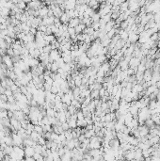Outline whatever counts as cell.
<instances>
[{
	"mask_svg": "<svg viewBox=\"0 0 160 161\" xmlns=\"http://www.w3.org/2000/svg\"><path fill=\"white\" fill-rule=\"evenodd\" d=\"M5 90H6V89L0 85V94H5Z\"/></svg>",
	"mask_w": 160,
	"mask_h": 161,
	"instance_id": "484cf974",
	"label": "cell"
},
{
	"mask_svg": "<svg viewBox=\"0 0 160 161\" xmlns=\"http://www.w3.org/2000/svg\"><path fill=\"white\" fill-rule=\"evenodd\" d=\"M21 161H25V159H23V160H21Z\"/></svg>",
	"mask_w": 160,
	"mask_h": 161,
	"instance_id": "1f68e13d",
	"label": "cell"
},
{
	"mask_svg": "<svg viewBox=\"0 0 160 161\" xmlns=\"http://www.w3.org/2000/svg\"><path fill=\"white\" fill-rule=\"evenodd\" d=\"M10 161H17V160L14 159V158H11V157H10Z\"/></svg>",
	"mask_w": 160,
	"mask_h": 161,
	"instance_id": "f546056e",
	"label": "cell"
},
{
	"mask_svg": "<svg viewBox=\"0 0 160 161\" xmlns=\"http://www.w3.org/2000/svg\"><path fill=\"white\" fill-rule=\"evenodd\" d=\"M151 143H152V145H155V144H158L160 142V137L158 136H154V137H152L151 139H149Z\"/></svg>",
	"mask_w": 160,
	"mask_h": 161,
	"instance_id": "4fadbf2b",
	"label": "cell"
},
{
	"mask_svg": "<svg viewBox=\"0 0 160 161\" xmlns=\"http://www.w3.org/2000/svg\"><path fill=\"white\" fill-rule=\"evenodd\" d=\"M105 89H104V88H102L101 90H99V95H100V97H104V96H105Z\"/></svg>",
	"mask_w": 160,
	"mask_h": 161,
	"instance_id": "603a6c76",
	"label": "cell"
},
{
	"mask_svg": "<svg viewBox=\"0 0 160 161\" xmlns=\"http://www.w3.org/2000/svg\"><path fill=\"white\" fill-rule=\"evenodd\" d=\"M25 161H36L33 157H26L25 158Z\"/></svg>",
	"mask_w": 160,
	"mask_h": 161,
	"instance_id": "4316f807",
	"label": "cell"
},
{
	"mask_svg": "<svg viewBox=\"0 0 160 161\" xmlns=\"http://www.w3.org/2000/svg\"><path fill=\"white\" fill-rule=\"evenodd\" d=\"M85 28H86V26H85V25H83V24H79L77 26V27H76V28H74V29H75V33H76V34H79V33H80V32L82 31L83 29H84V30H85Z\"/></svg>",
	"mask_w": 160,
	"mask_h": 161,
	"instance_id": "8fae6325",
	"label": "cell"
},
{
	"mask_svg": "<svg viewBox=\"0 0 160 161\" xmlns=\"http://www.w3.org/2000/svg\"><path fill=\"white\" fill-rule=\"evenodd\" d=\"M41 6H42V3L39 2V1H32V2H29L28 4V9H31V10H34V11H39L41 9Z\"/></svg>",
	"mask_w": 160,
	"mask_h": 161,
	"instance_id": "7a4b0ae2",
	"label": "cell"
},
{
	"mask_svg": "<svg viewBox=\"0 0 160 161\" xmlns=\"http://www.w3.org/2000/svg\"><path fill=\"white\" fill-rule=\"evenodd\" d=\"M34 127H35V126L33 125L32 123H29V124L28 125L27 130H28V131H30V132H33V131H34Z\"/></svg>",
	"mask_w": 160,
	"mask_h": 161,
	"instance_id": "7402d4cb",
	"label": "cell"
},
{
	"mask_svg": "<svg viewBox=\"0 0 160 161\" xmlns=\"http://www.w3.org/2000/svg\"><path fill=\"white\" fill-rule=\"evenodd\" d=\"M1 66H2V63H1V61H0V68H1Z\"/></svg>",
	"mask_w": 160,
	"mask_h": 161,
	"instance_id": "4dcf8cb0",
	"label": "cell"
},
{
	"mask_svg": "<svg viewBox=\"0 0 160 161\" xmlns=\"http://www.w3.org/2000/svg\"><path fill=\"white\" fill-rule=\"evenodd\" d=\"M48 12H49V9H48V7H43V8H41L39 10V17H41V18L47 17Z\"/></svg>",
	"mask_w": 160,
	"mask_h": 161,
	"instance_id": "277c9868",
	"label": "cell"
},
{
	"mask_svg": "<svg viewBox=\"0 0 160 161\" xmlns=\"http://www.w3.org/2000/svg\"><path fill=\"white\" fill-rule=\"evenodd\" d=\"M157 47L159 48V50H160V41H158V42H157Z\"/></svg>",
	"mask_w": 160,
	"mask_h": 161,
	"instance_id": "f1b7e54d",
	"label": "cell"
},
{
	"mask_svg": "<svg viewBox=\"0 0 160 161\" xmlns=\"http://www.w3.org/2000/svg\"><path fill=\"white\" fill-rule=\"evenodd\" d=\"M42 156V154H40V153H34V155H33V158L35 159V160H38L40 157Z\"/></svg>",
	"mask_w": 160,
	"mask_h": 161,
	"instance_id": "cb8c5ba5",
	"label": "cell"
},
{
	"mask_svg": "<svg viewBox=\"0 0 160 161\" xmlns=\"http://www.w3.org/2000/svg\"><path fill=\"white\" fill-rule=\"evenodd\" d=\"M128 26H129V24L127 21H122L121 24H120V28H121V30H125L126 28H128Z\"/></svg>",
	"mask_w": 160,
	"mask_h": 161,
	"instance_id": "5bb4252c",
	"label": "cell"
},
{
	"mask_svg": "<svg viewBox=\"0 0 160 161\" xmlns=\"http://www.w3.org/2000/svg\"><path fill=\"white\" fill-rule=\"evenodd\" d=\"M45 148L46 149H49V150H51V146H52V141L51 140H46L45 141Z\"/></svg>",
	"mask_w": 160,
	"mask_h": 161,
	"instance_id": "44dd1931",
	"label": "cell"
},
{
	"mask_svg": "<svg viewBox=\"0 0 160 161\" xmlns=\"http://www.w3.org/2000/svg\"><path fill=\"white\" fill-rule=\"evenodd\" d=\"M5 95H6L7 97H10V96H12V95H13V92L11 90L10 88H8V89H6V90H5Z\"/></svg>",
	"mask_w": 160,
	"mask_h": 161,
	"instance_id": "ac0fdd59",
	"label": "cell"
},
{
	"mask_svg": "<svg viewBox=\"0 0 160 161\" xmlns=\"http://www.w3.org/2000/svg\"><path fill=\"white\" fill-rule=\"evenodd\" d=\"M61 102L63 104H66L68 106H71V103H72V99L70 98V96L68 94H64L61 97Z\"/></svg>",
	"mask_w": 160,
	"mask_h": 161,
	"instance_id": "52a82bcc",
	"label": "cell"
},
{
	"mask_svg": "<svg viewBox=\"0 0 160 161\" xmlns=\"http://www.w3.org/2000/svg\"><path fill=\"white\" fill-rule=\"evenodd\" d=\"M18 8L20 9V10H24V9H27V4H26V2H23V1H20V2H18V4L16 5Z\"/></svg>",
	"mask_w": 160,
	"mask_h": 161,
	"instance_id": "9a60e30c",
	"label": "cell"
},
{
	"mask_svg": "<svg viewBox=\"0 0 160 161\" xmlns=\"http://www.w3.org/2000/svg\"><path fill=\"white\" fill-rule=\"evenodd\" d=\"M1 161H10V156H8V155H6L4 159H2Z\"/></svg>",
	"mask_w": 160,
	"mask_h": 161,
	"instance_id": "83f0119b",
	"label": "cell"
},
{
	"mask_svg": "<svg viewBox=\"0 0 160 161\" xmlns=\"http://www.w3.org/2000/svg\"><path fill=\"white\" fill-rule=\"evenodd\" d=\"M8 118H9V119L13 118V111H11V110H8Z\"/></svg>",
	"mask_w": 160,
	"mask_h": 161,
	"instance_id": "d4e9b609",
	"label": "cell"
},
{
	"mask_svg": "<svg viewBox=\"0 0 160 161\" xmlns=\"http://www.w3.org/2000/svg\"><path fill=\"white\" fill-rule=\"evenodd\" d=\"M80 23V19L79 18H73V19L70 20V24H69V28H75L77 27L78 25Z\"/></svg>",
	"mask_w": 160,
	"mask_h": 161,
	"instance_id": "8992f818",
	"label": "cell"
},
{
	"mask_svg": "<svg viewBox=\"0 0 160 161\" xmlns=\"http://www.w3.org/2000/svg\"><path fill=\"white\" fill-rule=\"evenodd\" d=\"M90 98H95V99H98L100 97L99 95V90H90Z\"/></svg>",
	"mask_w": 160,
	"mask_h": 161,
	"instance_id": "7c38bea8",
	"label": "cell"
},
{
	"mask_svg": "<svg viewBox=\"0 0 160 161\" xmlns=\"http://www.w3.org/2000/svg\"><path fill=\"white\" fill-rule=\"evenodd\" d=\"M120 14H121V12H112V14H111V18L114 20H117L118 18H119V16H120Z\"/></svg>",
	"mask_w": 160,
	"mask_h": 161,
	"instance_id": "2e32d148",
	"label": "cell"
},
{
	"mask_svg": "<svg viewBox=\"0 0 160 161\" xmlns=\"http://www.w3.org/2000/svg\"><path fill=\"white\" fill-rule=\"evenodd\" d=\"M59 20H60V22H61V23H63V25H65V24H67L71 19L68 17V15H67L66 13H63L62 15L60 16Z\"/></svg>",
	"mask_w": 160,
	"mask_h": 161,
	"instance_id": "30bf717a",
	"label": "cell"
},
{
	"mask_svg": "<svg viewBox=\"0 0 160 161\" xmlns=\"http://www.w3.org/2000/svg\"><path fill=\"white\" fill-rule=\"evenodd\" d=\"M7 55L10 56V57H13V56H14V52H13V49H12V48L7 49Z\"/></svg>",
	"mask_w": 160,
	"mask_h": 161,
	"instance_id": "ffe728a7",
	"label": "cell"
},
{
	"mask_svg": "<svg viewBox=\"0 0 160 161\" xmlns=\"http://www.w3.org/2000/svg\"><path fill=\"white\" fill-rule=\"evenodd\" d=\"M61 128L64 130V132H65V131H68V130L70 129V127H69V124H68V122H63L62 124H61Z\"/></svg>",
	"mask_w": 160,
	"mask_h": 161,
	"instance_id": "e0dca14e",
	"label": "cell"
},
{
	"mask_svg": "<svg viewBox=\"0 0 160 161\" xmlns=\"http://www.w3.org/2000/svg\"><path fill=\"white\" fill-rule=\"evenodd\" d=\"M24 151H25V156L26 157H33L34 153H35L33 147H26Z\"/></svg>",
	"mask_w": 160,
	"mask_h": 161,
	"instance_id": "3957f363",
	"label": "cell"
},
{
	"mask_svg": "<svg viewBox=\"0 0 160 161\" xmlns=\"http://www.w3.org/2000/svg\"><path fill=\"white\" fill-rule=\"evenodd\" d=\"M138 39H139V36L137 35V34H136V33H134V32H132V33H130L129 34V37H128V41L130 43H136L137 41H138Z\"/></svg>",
	"mask_w": 160,
	"mask_h": 161,
	"instance_id": "5b68a950",
	"label": "cell"
},
{
	"mask_svg": "<svg viewBox=\"0 0 160 161\" xmlns=\"http://www.w3.org/2000/svg\"><path fill=\"white\" fill-rule=\"evenodd\" d=\"M12 140H13V144L14 146H18V147H23V142H24V139L23 137L17 135L16 133H13L12 135Z\"/></svg>",
	"mask_w": 160,
	"mask_h": 161,
	"instance_id": "6da1fadb",
	"label": "cell"
},
{
	"mask_svg": "<svg viewBox=\"0 0 160 161\" xmlns=\"http://www.w3.org/2000/svg\"><path fill=\"white\" fill-rule=\"evenodd\" d=\"M0 101L4 103H8V97L5 94H0Z\"/></svg>",
	"mask_w": 160,
	"mask_h": 161,
	"instance_id": "d6986e66",
	"label": "cell"
},
{
	"mask_svg": "<svg viewBox=\"0 0 160 161\" xmlns=\"http://www.w3.org/2000/svg\"><path fill=\"white\" fill-rule=\"evenodd\" d=\"M5 143H6L7 146H12V147H14L12 136H6V137H5Z\"/></svg>",
	"mask_w": 160,
	"mask_h": 161,
	"instance_id": "9c48e42d",
	"label": "cell"
},
{
	"mask_svg": "<svg viewBox=\"0 0 160 161\" xmlns=\"http://www.w3.org/2000/svg\"><path fill=\"white\" fill-rule=\"evenodd\" d=\"M42 137L41 135H40L39 133H37L36 131H33L31 134H30V138H31L33 141H35L38 143V140H39V138Z\"/></svg>",
	"mask_w": 160,
	"mask_h": 161,
	"instance_id": "ba28073f",
	"label": "cell"
}]
</instances>
